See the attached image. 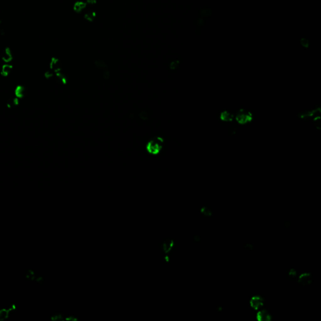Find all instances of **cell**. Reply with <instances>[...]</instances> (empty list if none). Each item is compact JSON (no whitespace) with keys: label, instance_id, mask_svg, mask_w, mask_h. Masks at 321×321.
<instances>
[{"label":"cell","instance_id":"cell-1","mask_svg":"<svg viewBox=\"0 0 321 321\" xmlns=\"http://www.w3.org/2000/svg\"><path fill=\"white\" fill-rule=\"evenodd\" d=\"M164 140L163 138L157 137L150 139L146 146L147 152L152 156L159 154L163 148Z\"/></svg>","mask_w":321,"mask_h":321},{"label":"cell","instance_id":"cell-2","mask_svg":"<svg viewBox=\"0 0 321 321\" xmlns=\"http://www.w3.org/2000/svg\"><path fill=\"white\" fill-rule=\"evenodd\" d=\"M235 119L238 124L245 126L251 123L254 120V114L249 110L240 109L235 115Z\"/></svg>","mask_w":321,"mask_h":321},{"label":"cell","instance_id":"cell-3","mask_svg":"<svg viewBox=\"0 0 321 321\" xmlns=\"http://www.w3.org/2000/svg\"><path fill=\"white\" fill-rule=\"evenodd\" d=\"M314 275L310 271H303L299 273L297 278V284L304 287L311 286L314 281Z\"/></svg>","mask_w":321,"mask_h":321},{"label":"cell","instance_id":"cell-4","mask_svg":"<svg viewBox=\"0 0 321 321\" xmlns=\"http://www.w3.org/2000/svg\"><path fill=\"white\" fill-rule=\"evenodd\" d=\"M249 304L251 309L256 311L265 307V299L264 296L260 294H254L249 298Z\"/></svg>","mask_w":321,"mask_h":321},{"label":"cell","instance_id":"cell-5","mask_svg":"<svg viewBox=\"0 0 321 321\" xmlns=\"http://www.w3.org/2000/svg\"><path fill=\"white\" fill-rule=\"evenodd\" d=\"M255 318L257 321H273L272 312L266 308H262L255 311Z\"/></svg>","mask_w":321,"mask_h":321},{"label":"cell","instance_id":"cell-6","mask_svg":"<svg viewBox=\"0 0 321 321\" xmlns=\"http://www.w3.org/2000/svg\"><path fill=\"white\" fill-rule=\"evenodd\" d=\"M235 115L229 110H223L220 113L219 118L222 122L230 123L234 119Z\"/></svg>","mask_w":321,"mask_h":321},{"label":"cell","instance_id":"cell-7","mask_svg":"<svg viewBox=\"0 0 321 321\" xmlns=\"http://www.w3.org/2000/svg\"><path fill=\"white\" fill-rule=\"evenodd\" d=\"M16 309V306L13 304L3 308L0 310V321H3L7 319L10 314Z\"/></svg>","mask_w":321,"mask_h":321},{"label":"cell","instance_id":"cell-8","mask_svg":"<svg viewBox=\"0 0 321 321\" xmlns=\"http://www.w3.org/2000/svg\"><path fill=\"white\" fill-rule=\"evenodd\" d=\"M3 61L6 63H9V62L11 61L12 58H13V56H12V54H11V52L10 51V50L9 48H6L5 50H4V52L3 55V57H2Z\"/></svg>","mask_w":321,"mask_h":321},{"label":"cell","instance_id":"cell-9","mask_svg":"<svg viewBox=\"0 0 321 321\" xmlns=\"http://www.w3.org/2000/svg\"><path fill=\"white\" fill-rule=\"evenodd\" d=\"M11 70H12V67L10 65L6 64L2 67L1 73L3 76H7L9 74Z\"/></svg>","mask_w":321,"mask_h":321},{"label":"cell","instance_id":"cell-10","mask_svg":"<svg viewBox=\"0 0 321 321\" xmlns=\"http://www.w3.org/2000/svg\"><path fill=\"white\" fill-rule=\"evenodd\" d=\"M174 247V242L173 240H169L164 243L163 249L166 252V253H168L171 251L172 248Z\"/></svg>","mask_w":321,"mask_h":321},{"label":"cell","instance_id":"cell-11","mask_svg":"<svg viewBox=\"0 0 321 321\" xmlns=\"http://www.w3.org/2000/svg\"><path fill=\"white\" fill-rule=\"evenodd\" d=\"M24 88L21 86L18 87L15 90V94H16V96L17 98L22 97L24 95Z\"/></svg>","mask_w":321,"mask_h":321},{"label":"cell","instance_id":"cell-12","mask_svg":"<svg viewBox=\"0 0 321 321\" xmlns=\"http://www.w3.org/2000/svg\"><path fill=\"white\" fill-rule=\"evenodd\" d=\"M86 6V4L82 2H77L74 5V9L77 12H80Z\"/></svg>","mask_w":321,"mask_h":321},{"label":"cell","instance_id":"cell-13","mask_svg":"<svg viewBox=\"0 0 321 321\" xmlns=\"http://www.w3.org/2000/svg\"><path fill=\"white\" fill-rule=\"evenodd\" d=\"M95 13H93V12H89L88 13H87L85 15V18L88 21H93L94 17H95Z\"/></svg>","mask_w":321,"mask_h":321},{"label":"cell","instance_id":"cell-14","mask_svg":"<svg viewBox=\"0 0 321 321\" xmlns=\"http://www.w3.org/2000/svg\"><path fill=\"white\" fill-rule=\"evenodd\" d=\"M95 65L98 67V68H105L106 67V65L105 63L101 61V60H97L95 62Z\"/></svg>","mask_w":321,"mask_h":321},{"label":"cell","instance_id":"cell-15","mask_svg":"<svg viewBox=\"0 0 321 321\" xmlns=\"http://www.w3.org/2000/svg\"><path fill=\"white\" fill-rule=\"evenodd\" d=\"M178 64V62H172V63H171V65H170V68H171V69H172V70L175 69V68H176V67H177Z\"/></svg>","mask_w":321,"mask_h":321}]
</instances>
